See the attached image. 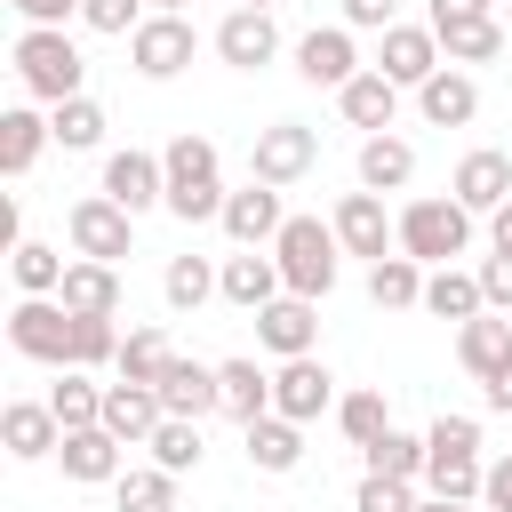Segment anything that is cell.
I'll return each instance as SVG.
<instances>
[{"mask_svg":"<svg viewBox=\"0 0 512 512\" xmlns=\"http://www.w3.org/2000/svg\"><path fill=\"white\" fill-rule=\"evenodd\" d=\"M480 504H488V512H512V448L488 464V488H480Z\"/></svg>","mask_w":512,"mask_h":512,"instance_id":"51","label":"cell"},{"mask_svg":"<svg viewBox=\"0 0 512 512\" xmlns=\"http://www.w3.org/2000/svg\"><path fill=\"white\" fill-rule=\"evenodd\" d=\"M440 56H448V64H464V72H472V64H496V56H504V24H496V16L440 24Z\"/></svg>","mask_w":512,"mask_h":512,"instance_id":"34","label":"cell"},{"mask_svg":"<svg viewBox=\"0 0 512 512\" xmlns=\"http://www.w3.org/2000/svg\"><path fill=\"white\" fill-rule=\"evenodd\" d=\"M328 224H336L344 256H360V264H384V256H400V216L384 208V192H344Z\"/></svg>","mask_w":512,"mask_h":512,"instance_id":"7","label":"cell"},{"mask_svg":"<svg viewBox=\"0 0 512 512\" xmlns=\"http://www.w3.org/2000/svg\"><path fill=\"white\" fill-rule=\"evenodd\" d=\"M368 64H360V48H352V24H312L304 40H296V80H312V88H352Z\"/></svg>","mask_w":512,"mask_h":512,"instance_id":"12","label":"cell"},{"mask_svg":"<svg viewBox=\"0 0 512 512\" xmlns=\"http://www.w3.org/2000/svg\"><path fill=\"white\" fill-rule=\"evenodd\" d=\"M16 80H24V96L32 104H72V96H88V56H80V40L64 32V24H24L16 32Z\"/></svg>","mask_w":512,"mask_h":512,"instance_id":"1","label":"cell"},{"mask_svg":"<svg viewBox=\"0 0 512 512\" xmlns=\"http://www.w3.org/2000/svg\"><path fill=\"white\" fill-rule=\"evenodd\" d=\"M336 376H328V360H280L272 368V416H288V424H312V416H336Z\"/></svg>","mask_w":512,"mask_h":512,"instance_id":"9","label":"cell"},{"mask_svg":"<svg viewBox=\"0 0 512 512\" xmlns=\"http://www.w3.org/2000/svg\"><path fill=\"white\" fill-rule=\"evenodd\" d=\"M424 312H432V320H456V328H464V320H480V312H488V296H480V272H456V264H440V272L424 280Z\"/></svg>","mask_w":512,"mask_h":512,"instance_id":"30","label":"cell"},{"mask_svg":"<svg viewBox=\"0 0 512 512\" xmlns=\"http://www.w3.org/2000/svg\"><path fill=\"white\" fill-rule=\"evenodd\" d=\"M200 456H208V448H200V424L168 416V424L152 432V464H160V472H176V480H184V472H200Z\"/></svg>","mask_w":512,"mask_h":512,"instance_id":"44","label":"cell"},{"mask_svg":"<svg viewBox=\"0 0 512 512\" xmlns=\"http://www.w3.org/2000/svg\"><path fill=\"white\" fill-rule=\"evenodd\" d=\"M424 264L416 256H384V264H368V304L376 312H424Z\"/></svg>","mask_w":512,"mask_h":512,"instance_id":"29","label":"cell"},{"mask_svg":"<svg viewBox=\"0 0 512 512\" xmlns=\"http://www.w3.org/2000/svg\"><path fill=\"white\" fill-rule=\"evenodd\" d=\"M248 464H256V472H296V464H304V424L256 416V424H248Z\"/></svg>","mask_w":512,"mask_h":512,"instance_id":"33","label":"cell"},{"mask_svg":"<svg viewBox=\"0 0 512 512\" xmlns=\"http://www.w3.org/2000/svg\"><path fill=\"white\" fill-rule=\"evenodd\" d=\"M192 48H200V32H192V16H144L136 24V40H128V64L144 72V80H176L184 64H192Z\"/></svg>","mask_w":512,"mask_h":512,"instance_id":"10","label":"cell"},{"mask_svg":"<svg viewBox=\"0 0 512 512\" xmlns=\"http://www.w3.org/2000/svg\"><path fill=\"white\" fill-rule=\"evenodd\" d=\"M24 24H64V16H80V0H8Z\"/></svg>","mask_w":512,"mask_h":512,"instance_id":"52","label":"cell"},{"mask_svg":"<svg viewBox=\"0 0 512 512\" xmlns=\"http://www.w3.org/2000/svg\"><path fill=\"white\" fill-rule=\"evenodd\" d=\"M480 296H488V312H512V256L480 264Z\"/></svg>","mask_w":512,"mask_h":512,"instance_id":"49","label":"cell"},{"mask_svg":"<svg viewBox=\"0 0 512 512\" xmlns=\"http://www.w3.org/2000/svg\"><path fill=\"white\" fill-rule=\"evenodd\" d=\"M48 144H56V128H48L32 104H8V112H0V176H32Z\"/></svg>","mask_w":512,"mask_h":512,"instance_id":"24","label":"cell"},{"mask_svg":"<svg viewBox=\"0 0 512 512\" xmlns=\"http://www.w3.org/2000/svg\"><path fill=\"white\" fill-rule=\"evenodd\" d=\"M216 392H224V416L248 432L256 416H272V376L256 360H216Z\"/></svg>","mask_w":512,"mask_h":512,"instance_id":"27","label":"cell"},{"mask_svg":"<svg viewBox=\"0 0 512 512\" xmlns=\"http://www.w3.org/2000/svg\"><path fill=\"white\" fill-rule=\"evenodd\" d=\"M112 504H120V512H176V472L136 464V472H120V480H112Z\"/></svg>","mask_w":512,"mask_h":512,"instance_id":"41","label":"cell"},{"mask_svg":"<svg viewBox=\"0 0 512 512\" xmlns=\"http://www.w3.org/2000/svg\"><path fill=\"white\" fill-rule=\"evenodd\" d=\"M416 512H472V504H448V496H424Z\"/></svg>","mask_w":512,"mask_h":512,"instance_id":"55","label":"cell"},{"mask_svg":"<svg viewBox=\"0 0 512 512\" xmlns=\"http://www.w3.org/2000/svg\"><path fill=\"white\" fill-rule=\"evenodd\" d=\"M312 160H320V136H312L304 120H272V128H256V144H248V184L288 192V184L312 176Z\"/></svg>","mask_w":512,"mask_h":512,"instance_id":"6","label":"cell"},{"mask_svg":"<svg viewBox=\"0 0 512 512\" xmlns=\"http://www.w3.org/2000/svg\"><path fill=\"white\" fill-rule=\"evenodd\" d=\"M64 272H72V256H56L48 240H16V248H8V280H16L24 296H56Z\"/></svg>","mask_w":512,"mask_h":512,"instance_id":"35","label":"cell"},{"mask_svg":"<svg viewBox=\"0 0 512 512\" xmlns=\"http://www.w3.org/2000/svg\"><path fill=\"white\" fill-rule=\"evenodd\" d=\"M56 464H64V480H80V488H112V480L128 472V464H120V440H112L104 424H88V432H64Z\"/></svg>","mask_w":512,"mask_h":512,"instance_id":"22","label":"cell"},{"mask_svg":"<svg viewBox=\"0 0 512 512\" xmlns=\"http://www.w3.org/2000/svg\"><path fill=\"white\" fill-rule=\"evenodd\" d=\"M336 432H344L352 448H376V440L392 432V408H384V392H344V400H336Z\"/></svg>","mask_w":512,"mask_h":512,"instance_id":"43","label":"cell"},{"mask_svg":"<svg viewBox=\"0 0 512 512\" xmlns=\"http://www.w3.org/2000/svg\"><path fill=\"white\" fill-rule=\"evenodd\" d=\"M440 64H448V56H440V32H432V24H392V32H376V72H384L392 88H424Z\"/></svg>","mask_w":512,"mask_h":512,"instance_id":"13","label":"cell"},{"mask_svg":"<svg viewBox=\"0 0 512 512\" xmlns=\"http://www.w3.org/2000/svg\"><path fill=\"white\" fill-rule=\"evenodd\" d=\"M0 440H8V456H16V464H40V456H56V448H64V424H56V408H48V400H8Z\"/></svg>","mask_w":512,"mask_h":512,"instance_id":"21","label":"cell"},{"mask_svg":"<svg viewBox=\"0 0 512 512\" xmlns=\"http://www.w3.org/2000/svg\"><path fill=\"white\" fill-rule=\"evenodd\" d=\"M160 160H168V216H184V224H216L224 200H232V192H224V160H216V144L184 128Z\"/></svg>","mask_w":512,"mask_h":512,"instance_id":"2","label":"cell"},{"mask_svg":"<svg viewBox=\"0 0 512 512\" xmlns=\"http://www.w3.org/2000/svg\"><path fill=\"white\" fill-rule=\"evenodd\" d=\"M104 200H120L128 216H144V208H168V160L160 152H104V184H96Z\"/></svg>","mask_w":512,"mask_h":512,"instance_id":"11","label":"cell"},{"mask_svg":"<svg viewBox=\"0 0 512 512\" xmlns=\"http://www.w3.org/2000/svg\"><path fill=\"white\" fill-rule=\"evenodd\" d=\"M272 264H280V280H288V296H328L336 288V272H344V240H336V224H320V216H288L280 224V240H272Z\"/></svg>","mask_w":512,"mask_h":512,"instance_id":"3","label":"cell"},{"mask_svg":"<svg viewBox=\"0 0 512 512\" xmlns=\"http://www.w3.org/2000/svg\"><path fill=\"white\" fill-rule=\"evenodd\" d=\"M488 256H512V200L488 216Z\"/></svg>","mask_w":512,"mask_h":512,"instance_id":"54","label":"cell"},{"mask_svg":"<svg viewBox=\"0 0 512 512\" xmlns=\"http://www.w3.org/2000/svg\"><path fill=\"white\" fill-rule=\"evenodd\" d=\"M216 56H224L232 72H264V64L280 56V24H272V8H224V24H216Z\"/></svg>","mask_w":512,"mask_h":512,"instance_id":"14","label":"cell"},{"mask_svg":"<svg viewBox=\"0 0 512 512\" xmlns=\"http://www.w3.org/2000/svg\"><path fill=\"white\" fill-rule=\"evenodd\" d=\"M64 240H72V256L120 264V256H136V216H128L120 200H104V192H80V200L64 208Z\"/></svg>","mask_w":512,"mask_h":512,"instance_id":"5","label":"cell"},{"mask_svg":"<svg viewBox=\"0 0 512 512\" xmlns=\"http://www.w3.org/2000/svg\"><path fill=\"white\" fill-rule=\"evenodd\" d=\"M64 312H120V264H96V256H72L64 288H56Z\"/></svg>","mask_w":512,"mask_h":512,"instance_id":"28","label":"cell"},{"mask_svg":"<svg viewBox=\"0 0 512 512\" xmlns=\"http://www.w3.org/2000/svg\"><path fill=\"white\" fill-rule=\"evenodd\" d=\"M48 128H56V144H64V152H96L112 120H104V104H96V96H72V104H56V112H48Z\"/></svg>","mask_w":512,"mask_h":512,"instance_id":"42","label":"cell"},{"mask_svg":"<svg viewBox=\"0 0 512 512\" xmlns=\"http://www.w3.org/2000/svg\"><path fill=\"white\" fill-rule=\"evenodd\" d=\"M152 8H160V16H184V8H192V0H152Z\"/></svg>","mask_w":512,"mask_h":512,"instance_id":"56","label":"cell"},{"mask_svg":"<svg viewBox=\"0 0 512 512\" xmlns=\"http://www.w3.org/2000/svg\"><path fill=\"white\" fill-rule=\"evenodd\" d=\"M336 112H344L352 128H368V136H384V128L400 120V88H392V80H384V72L368 64V72H360L352 88H336Z\"/></svg>","mask_w":512,"mask_h":512,"instance_id":"25","label":"cell"},{"mask_svg":"<svg viewBox=\"0 0 512 512\" xmlns=\"http://www.w3.org/2000/svg\"><path fill=\"white\" fill-rule=\"evenodd\" d=\"M464 248H472V208H464V200L424 192V200H408V208H400V256H416L424 272L456 264Z\"/></svg>","mask_w":512,"mask_h":512,"instance_id":"4","label":"cell"},{"mask_svg":"<svg viewBox=\"0 0 512 512\" xmlns=\"http://www.w3.org/2000/svg\"><path fill=\"white\" fill-rule=\"evenodd\" d=\"M216 288H224V304H240V312H264L272 296H288V280H280V264H272V256H256V248H240V256H224V272H216Z\"/></svg>","mask_w":512,"mask_h":512,"instance_id":"23","label":"cell"},{"mask_svg":"<svg viewBox=\"0 0 512 512\" xmlns=\"http://www.w3.org/2000/svg\"><path fill=\"white\" fill-rule=\"evenodd\" d=\"M256 344H264L272 360H304V352L320 344V304H312V296H272V304L256 312Z\"/></svg>","mask_w":512,"mask_h":512,"instance_id":"15","label":"cell"},{"mask_svg":"<svg viewBox=\"0 0 512 512\" xmlns=\"http://www.w3.org/2000/svg\"><path fill=\"white\" fill-rule=\"evenodd\" d=\"M480 400H488V408H496V416H512V360H504V368H496V376H488V384H480Z\"/></svg>","mask_w":512,"mask_h":512,"instance_id":"53","label":"cell"},{"mask_svg":"<svg viewBox=\"0 0 512 512\" xmlns=\"http://www.w3.org/2000/svg\"><path fill=\"white\" fill-rule=\"evenodd\" d=\"M344 24L352 32H392L400 24V0H344Z\"/></svg>","mask_w":512,"mask_h":512,"instance_id":"48","label":"cell"},{"mask_svg":"<svg viewBox=\"0 0 512 512\" xmlns=\"http://www.w3.org/2000/svg\"><path fill=\"white\" fill-rule=\"evenodd\" d=\"M120 360V312H72V368H112Z\"/></svg>","mask_w":512,"mask_h":512,"instance_id":"37","label":"cell"},{"mask_svg":"<svg viewBox=\"0 0 512 512\" xmlns=\"http://www.w3.org/2000/svg\"><path fill=\"white\" fill-rule=\"evenodd\" d=\"M416 112H424L432 128H472V120H480V80H472L464 64H440V72L416 88Z\"/></svg>","mask_w":512,"mask_h":512,"instance_id":"20","label":"cell"},{"mask_svg":"<svg viewBox=\"0 0 512 512\" xmlns=\"http://www.w3.org/2000/svg\"><path fill=\"white\" fill-rule=\"evenodd\" d=\"M48 408H56L64 432H88V424H104V384H96L88 368H64L56 392H48Z\"/></svg>","mask_w":512,"mask_h":512,"instance_id":"36","label":"cell"},{"mask_svg":"<svg viewBox=\"0 0 512 512\" xmlns=\"http://www.w3.org/2000/svg\"><path fill=\"white\" fill-rule=\"evenodd\" d=\"M168 360H176L168 328H128V336H120V360H112V384H160Z\"/></svg>","mask_w":512,"mask_h":512,"instance_id":"32","label":"cell"},{"mask_svg":"<svg viewBox=\"0 0 512 512\" xmlns=\"http://www.w3.org/2000/svg\"><path fill=\"white\" fill-rule=\"evenodd\" d=\"M480 488H488V464H480V456H440V448L424 456V496H448V504H472Z\"/></svg>","mask_w":512,"mask_h":512,"instance_id":"38","label":"cell"},{"mask_svg":"<svg viewBox=\"0 0 512 512\" xmlns=\"http://www.w3.org/2000/svg\"><path fill=\"white\" fill-rule=\"evenodd\" d=\"M448 200H464L472 216H496V208L512 200V152H496V144L464 152V160H456V176H448Z\"/></svg>","mask_w":512,"mask_h":512,"instance_id":"16","label":"cell"},{"mask_svg":"<svg viewBox=\"0 0 512 512\" xmlns=\"http://www.w3.org/2000/svg\"><path fill=\"white\" fill-rule=\"evenodd\" d=\"M232 8H280V0H232Z\"/></svg>","mask_w":512,"mask_h":512,"instance_id":"57","label":"cell"},{"mask_svg":"<svg viewBox=\"0 0 512 512\" xmlns=\"http://www.w3.org/2000/svg\"><path fill=\"white\" fill-rule=\"evenodd\" d=\"M152 392H160V408H168V416H184V424L224 416V392H216V368H208V360H184V352H176V360L160 368V384H152Z\"/></svg>","mask_w":512,"mask_h":512,"instance_id":"18","label":"cell"},{"mask_svg":"<svg viewBox=\"0 0 512 512\" xmlns=\"http://www.w3.org/2000/svg\"><path fill=\"white\" fill-rule=\"evenodd\" d=\"M416 504H424L416 480H384V472H368L360 496H352V512H416Z\"/></svg>","mask_w":512,"mask_h":512,"instance_id":"47","label":"cell"},{"mask_svg":"<svg viewBox=\"0 0 512 512\" xmlns=\"http://www.w3.org/2000/svg\"><path fill=\"white\" fill-rule=\"evenodd\" d=\"M80 24H88V32H104V40H136L144 0H80Z\"/></svg>","mask_w":512,"mask_h":512,"instance_id":"46","label":"cell"},{"mask_svg":"<svg viewBox=\"0 0 512 512\" xmlns=\"http://www.w3.org/2000/svg\"><path fill=\"white\" fill-rule=\"evenodd\" d=\"M464 16H496V0H424V24H464Z\"/></svg>","mask_w":512,"mask_h":512,"instance_id":"50","label":"cell"},{"mask_svg":"<svg viewBox=\"0 0 512 512\" xmlns=\"http://www.w3.org/2000/svg\"><path fill=\"white\" fill-rule=\"evenodd\" d=\"M408 176H416V144L408 136H360V192H408Z\"/></svg>","mask_w":512,"mask_h":512,"instance_id":"26","label":"cell"},{"mask_svg":"<svg viewBox=\"0 0 512 512\" xmlns=\"http://www.w3.org/2000/svg\"><path fill=\"white\" fill-rule=\"evenodd\" d=\"M456 360H464V368H472V376L488 384V376H496V368L512 360V320H496V312L464 320V328H456Z\"/></svg>","mask_w":512,"mask_h":512,"instance_id":"31","label":"cell"},{"mask_svg":"<svg viewBox=\"0 0 512 512\" xmlns=\"http://www.w3.org/2000/svg\"><path fill=\"white\" fill-rule=\"evenodd\" d=\"M160 424H168V408H160L152 384H104V432H112L120 448H152Z\"/></svg>","mask_w":512,"mask_h":512,"instance_id":"19","label":"cell"},{"mask_svg":"<svg viewBox=\"0 0 512 512\" xmlns=\"http://www.w3.org/2000/svg\"><path fill=\"white\" fill-rule=\"evenodd\" d=\"M360 456H368V472H384V480H416V488H424V456H432V448H424V432H400V424H392V432H384L376 448H360Z\"/></svg>","mask_w":512,"mask_h":512,"instance_id":"40","label":"cell"},{"mask_svg":"<svg viewBox=\"0 0 512 512\" xmlns=\"http://www.w3.org/2000/svg\"><path fill=\"white\" fill-rule=\"evenodd\" d=\"M160 296H168V312H200V304H208V296H224V288H216L208 256H168V272H160Z\"/></svg>","mask_w":512,"mask_h":512,"instance_id":"39","label":"cell"},{"mask_svg":"<svg viewBox=\"0 0 512 512\" xmlns=\"http://www.w3.org/2000/svg\"><path fill=\"white\" fill-rule=\"evenodd\" d=\"M424 448H440V456H480V416H456V408H440V416L424 424Z\"/></svg>","mask_w":512,"mask_h":512,"instance_id":"45","label":"cell"},{"mask_svg":"<svg viewBox=\"0 0 512 512\" xmlns=\"http://www.w3.org/2000/svg\"><path fill=\"white\" fill-rule=\"evenodd\" d=\"M216 224H224V240H232V248H272V240H280V224H288V208H280V192H272V184H240V192L224 200V216H216Z\"/></svg>","mask_w":512,"mask_h":512,"instance_id":"17","label":"cell"},{"mask_svg":"<svg viewBox=\"0 0 512 512\" xmlns=\"http://www.w3.org/2000/svg\"><path fill=\"white\" fill-rule=\"evenodd\" d=\"M8 344L16 360H40V368H72V312L56 296H24L8 312Z\"/></svg>","mask_w":512,"mask_h":512,"instance_id":"8","label":"cell"}]
</instances>
